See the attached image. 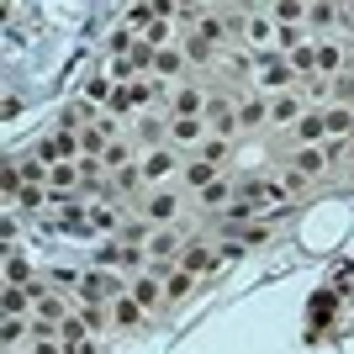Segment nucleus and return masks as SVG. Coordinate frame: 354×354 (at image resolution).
I'll use <instances>...</instances> for the list:
<instances>
[{
  "mask_svg": "<svg viewBox=\"0 0 354 354\" xmlns=\"http://www.w3.org/2000/svg\"><path fill=\"white\" fill-rule=\"evenodd\" d=\"M254 80H259V90H270V101H275V95H286V90H301L286 53H259V59H254Z\"/></svg>",
  "mask_w": 354,
  "mask_h": 354,
  "instance_id": "obj_1",
  "label": "nucleus"
},
{
  "mask_svg": "<svg viewBox=\"0 0 354 354\" xmlns=\"http://www.w3.org/2000/svg\"><path fill=\"white\" fill-rule=\"evenodd\" d=\"M74 153H80V133H59V127H53L48 138H37V143H32V159L48 164V169L74 164Z\"/></svg>",
  "mask_w": 354,
  "mask_h": 354,
  "instance_id": "obj_2",
  "label": "nucleus"
},
{
  "mask_svg": "<svg viewBox=\"0 0 354 354\" xmlns=\"http://www.w3.org/2000/svg\"><path fill=\"white\" fill-rule=\"evenodd\" d=\"M207 138H212L207 117H169V148L180 159H191V148H201Z\"/></svg>",
  "mask_w": 354,
  "mask_h": 354,
  "instance_id": "obj_3",
  "label": "nucleus"
},
{
  "mask_svg": "<svg viewBox=\"0 0 354 354\" xmlns=\"http://www.w3.org/2000/svg\"><path fill=\"white\" fill-rule=\"evenodd\" d=\"M138 212H143L148 227H175V217H180V191H148V196H138Z\"/></svg>",
  "mask_w": 354,
  "mask_h": 354,
  "instance_id": "obj_4",
  "label": "nucleus"
},
{
  "mask_svg": "<svg viewBox=\"0 0 354 354\" xmlns=\"http://www.w3.org/2000/svg\"><path fill=\"white\" fill-rule=\"evenodd\" d=\"M138 169H143L148 185H164L169 175H185V159H180L175 148L164 143V148H153V153H143V159H138Z\"/></svg>",
  "mask_w": 354,
  "mask_h": 354,
  "instance_id": "obj_5",
  "label": "nucleus"
},
{
  "mask_svg": "<svg viewBox=\"0 0 354 354\" xmlns=\"http://www.w3.org/2000/svg\"><path fill=\"white\" fill-rule=\"evenodd\" d=\"M238 37L249 48H259V53H275V21H270V11H243L238 16Z\"/></svg>",
  "mask_w": 354,
  "mask_h": 354,
  "instance_id": "obj_6",
  "label": "nucleus"
},
{
  "mask_svg": "<svg viewBox=\"0 0 354 354\" xmlns=\"http://www.w3.org/2000/svg\"><path fill=\"white\" fill-rule=\"evenodd\" d=\"M207 127H212L217 138H227V143H233V133H238V101H233V95L212 90V101H207Z\"/></svg>",
  "mask_w": 354,
  "mask_h": 354,
  "instance_id": "obj_7",
  "label": "nucleus"
},
{
  "mask_svg": "<svg viewBox=\"0 0 354 354\" xmlns=\"http://www.w3.org/2000/svg\"><path fill=\"white\" fill-rule=\"evenodd\" d=\"M180 254H185V238H180V227H153V238H148V265H169L175 259L180 265Z\"/></svg>",
  "mask_w": 354,
  "mask_h": 354,
  "instance_id": "obj_8",
  "label": "nucleus"
},
{
  "mask_svg": "<svg viewBox=\"0 0 354 354\" xmlns=\"http://www.w3.org/2000/svg\"><path fill=\"white\" fill-rule=\"evenodd\" d=\"M307 111H312V101L301 95V90H286V95H275V101H270V122H275V127H296Z\"/></svg>",
  "mask_w": 354,
  "mask_h": 354,
  "instance_id": "obj_9",
  "label": "nucleus"
},
{
  "mask_svg": "<svg viewBox=\"0 0 354 354\" xmlns=\"http://www.w3.org/2000/svg\"><path fill=\"white\" fill-rule=\"evenodd\" d=\"M159 275H169V270H159V265H148V275H138L133 286H127V296H133L143 312H153L164 301V286H159Z\"/></svg>",
  "mask_w": 354,
  "mask_h": 354,
  "instance_id": "obj_10",
  "label": "nucleus"
},
{
  "mask_svg": "<svg viewBox=\"0 0 354 354\" xmlns=\"http://www.w3.org/2000/svg\"><path fill=\"white\" fill-rule=\"evenodd\" d=\"M207 101H212V90L180 85L175 95H169V117H207Z\"/></svg>",
  "mask_w": 354,
  "mask_h": 354,
  "instance_id": "obj_11",
  "label": "nucleus"
},
{
  "mask_svg": "<svg viewBox=\"0 0 354 354\" xmlns=\"http://www.w3.org/2000/svg\"><path fill=\"white\" fill-rule=\"evenodd\" d=\"M291 169H296V175H307V180H323V175H333L328 143H323V148H296V153H291Z\"/></svg>",
  "mask_w": 354,
  "mask_h": 354,
  "instance_id": "obj_12",
  "label": "nucleus"
},
{
  "mask_svg": "<svg viewBox=\"0 0 354 354\" xmlns=\"http://www.w3.org/2000/svg\"><path fill=\"white\" fill-rule=\"evenodd\" d=\"M291 138H296V148H323V143H328V122H323V111L312 106L307 117L291 127Z\"/></svg>",
  "mask_w": 354,
  "mask_h": 354,
  "instance_id": "obj_13",
  "label": "nucleus"
},
{
  "mask_svg": "<svg viewBox=\"0 0 354 354\" xmlns=\"http://www.w3.org/2000/svg\"><path fill=\"white\" fill-rule=\"evenodd\" d=\"M328 143H354V106H323Z\"/></svg>",
  "mask_w": 354,
  "mask_h": 354,
  "instance_id": "obj_14",
  "label": "nucleus"
},
{
  "mask_svg": "<svg viewBox=\"0 0 354 354\" xmlns=\"http://www.w3.org/2000/svg\"><path fill=\"white\" fill-rule=\"evenodd\" d=\"M217 265H222L217 249H207V243H185V254H180L175 270H185V275H207V270H217Z\"/></svg>",
  "mask_w": 354,
  "mask_h": 354,
  "instance_id": "obj_15",
  "label": "nucleus"
},
{
  "mask_svg": "<svg viewBox=\"0 0 354 354\" xmlns=\"http://www.w3.org/2000/svg\"><path fill=\"white\" fill-rule=\"evenodd\" d=\"M339 301H344V296L333 291V286H328V291H317V296H312V307H307V317H312V333H323V328L333 323V312H339Z\"/></svg>",
  "mask_w": 354,
  "mask_h": 354,
  "instance_id": "obj_16",
  "label": "nucleus"
},
{
  "mask_svg": "<svg viewBox=\"0 0 354 354\" xmlns=\"http://www.w3.org/2000/svg\"><path fill=\"white\" fill-rule=\"evenodd\" d=\"M85 222H90V233H111V238H117V233H122V222H127V217H122L117 207L95 201V207H85Z\"/></svg>",
  "mask_w": 354,
  "mask_h": 354,
  "instance_id": "obj_17",
  "label": "nucleus"
},
{
  "mask_svg": "<svg viewBox=\"0 0 354 354\" xmlns=\"http://www.w3.org/2000/svg\"><path fill=\"white\" fill-rule=\"evenodd\" d=\"M265 122H270V101H265V95H249V101H238V127H243V133L265 127Z\"/></svg>",
  "mask_w": 354,
  "mask_h": 354,
  "instance_id": "obj_18",
  "label": "nucleus"
},
{
  "mask_svg": "<svg viewBox=\"0 0 354 354\" xmlns=\"http://www.w3.org/2000/svg\"><path fill=\"white\" fill-rule=\"evenodd\" d=\"M180 180H185V191H207V185H217V164H207V159H185V175H180Z\"/></svg>",
  "mask_w": 354,
  "mask_h": 354,
  "instance_id": "obj_19",
  "label": "nucleus"
},
{
  "mask_svg": "<svg viewBox=\"0 0 354 354\" xmlns=\"http://www.w3.org/2000/svg\"><path fill=\"white\" fill-rule=\"evenodd\" d=\"M143 317H148V312L138 307L133 296H117V301H111V323H117V328H143Z\"/></svg>",
  "mask_w": 354,
  "mask_h": 354,
  "instance_id": "obj_20",
  "label": "nucleus"
},
{
  "mask_svg": "<svg viewBox=\"0 0 354 354\" xmlns=\"http://www.w3.org/2000/svg\"><path fill=\"white\" fill-rule=\"evenodd\" d=\"M133 148H138V143H127V138H117V143H111V148H106V153H101V164H106V169H111V175H122V169H133Z\"/></svg>",
  "mask_w": 354,
  "mask_h": 354,
  "instance_id": "obj_21",
  "label": "nucleus"
},
{
  "mask_svg": "<svg viewBox=\"0 0 354 354\" xmlns=\"http://www.w3.org/2000/svg\"><path fill=\"white\" fill-rule=\"evenodd\" d=\"M275 185H281V196H286V201H296V196H307V191H312V180H307V175H296L291 164H286L281 175H275Z\"/></svg>",
  "mask_w": 354,
  "mask_h": 354,
  "instance_id": "obj_22",
  "label": "nucleus"
},
{
  "mask_svg": "<svg viewBox=\"0 0 354 354\" xmlns=\"http://www.w3.org/2000/svg\"><path fill=\"white\" fill-rule=\"evenodd\" d=\"M312 6H296V0H281V6H270V16H275V27H301L307 21Z\"/></svg>",
  "mask_w": 354,
  "mask_h": 354,
  "instance_id": "obj_23",
  "label": "nucleus"
},
{
  "mask_svg": "<svg viewBox=\"0 0 354 354\" xmlns=\"http://www.w3.org/2000/svg\"><path fill=\"white\" fill-rule=\"evenodd\" d=\"M0 307H6V317H27V307H32V291H21V286H6Z\"/></svg>",
  "mask_w": 354,
  "mask_h": 354,
  "instance_id": "obj_24",
  "label": "nucleus"
},
{
  "mask_svg": "<svg viewBox=\"0 0 354 354\" xmlns=\"http://www.w3.org/2000/svg\"><path fill=\"white\" fill-rule=\"evenodd\" d=\"M227 153H233V143H227V138H217V133H212L207 143H201V148H196V153H191V159H207V164H222V159H227Z\"/></svg>",
  "mask_w": 354,
  "mask_h": 354,
  "instance_id": "obj_25",
  "label": "nucleus"
},
{
  "mask_svg": "<svg viewBox=\"0 0 354 354\" xmlns=\"http://www.w3.org/2000/svg\"><path fill=\"white\" fill-rule=\"evenodd\" d=\"M74 317L85 323V333H106V323H111V307H90V301H85V307L74 312Z\"/></svg>",
  "mask_w": 354,
  "mask_h": 354,
  "instance_id": "obj_26",
  "label": "nucleus"
},
{
  "mask_svg": "<svg viewBox=\"0 0 354 354\" xmlns=\"http://www.w3.org/2000/svg\"><path fill=\"white\" fill-rule=\"evenodd\" d=\"M153 69L169 74V80H175V74H185V48H159V64H153Z\"/></svg>",
  "mask_w": 354,
  "mask_h": 354,
  "instance_id": "obj_27",
  "label": "nucleus"
},
{
  "mask_svg": "<svg viewBox=\"0 0 354 354\" xmlns=\"http://www.w3.org/2000/svg\"><path fill=\"white\" fill-rule=\"evenodd\" d=\"M111 185H117V196H138V191L148 185V180H143V169L133 164V169H122V175H111Z\"/></svg>",
  "mask_w": 354,
  "mask_h": 354,
  "instance_id": "obj_28",
  "label": "nucleus"
},
{
  "mask_svg": "<svg viewBox=\"0 0 354 354\" xmlns=\"http://www.w3.org/2000/svg\"><path fill=\"white\" fill-rule=\"evenodd\" d=\"M212 59H217V48L201 43V37L191 32V37H185V64H212Z\"/></svg>",
  "mask_w": 354,
  "mask_h": 354,
  "instance_id": "obj_29",
  "label": "nucleus"
},
{
  "mask_svg": "<svg viewBox=\"0 0 354 354\" xmlns=\"http://www.w3.org/2000/svg\"><path fill=\"white\" fill-rule=\"evenodd\" d=\"M354 101V69H344L339 80H333V95H328V106H349Z\"/></svg>",
  "mask_w": 354,
  "mask_h": 354,
  "instance_id": "obj_30",
  "label": "nucleus"
},
{
  "mask_svg": "<svg viewBox=\"0 0 354 354\" xmlns=\"http://www.w3.org/2000/svg\"><path fill=\"white\" fill-rule=\"evenodd\" d=\"M196 275H185V270H169V281H164V301H180V296L191 291Z\"/></svg>",
  "mask_w": 354,
  "mask_h": 354,
  "instance_id": "obj_31",
  "label": "nucleus"
},
{
  "mask_svg": "<svg viewBox=\"0 0 354 354\" xmlns=\"http://www.w3.org/2000/svg\"><path fill=\"white\" fill-rule=\"evenodd\" d=\"M80 275H85V270H53V275H48V286H53V291H80Z\"/></svg>",
  "mask_w": 354,
  "mask_h": 354,
  "instance_id": "obj_32",
  "label": "nucleus"
},
{
  "mask_svg": "<svg viewBox=\"0 0 354 354\" xmlns=\"http://www.w3.org/2000/svg\"><path fill=\"white\" fill-rule=\"evenodd\" d=\"M6 286H32V270H27V259H6Z\"/></svg>",
  "mask_w": 354,
  "mask_h": 354,
  "instance_id": "obj_33",
  "label": "nucleus"
},
{
  "mask_svg": "<svg viewBox=\"0 0 354 354\" xmlns=\"http://www.w3.org/2000/svg\"><path fill=\"white\" fill-rule=\"evenodd\" d=\"M333 291H339L344 301H354V265H339V270H333Z\"/></svg>",
  "mask_w": 354,
  "mask_h": 354,
  "instance_id": "obj_34",
  "label": "nucleus"
},
{
  "mask_svg": "<svg viewBox=\"0 0 354 354\" xmlns=\"http://www.w3.org/2000/svg\"><path fill=\"white\" fill-rule=\"evenodd\" d=\"M48 196H53V191H48V185H27V191L16 196V207H27V212H37V207H43V201H48Z\"/></svg>",
  "mask_w": 354,
  "mask_h": 354,
  "instance_id": "obj_35",
  "label": "nucleus"
},
{
  "mask_svg": "<svg viewBox=\"0 0 354 354\" xmlns=\"http://www.w3.org/2000/svg\"><path fill=\"white\" fill-rule=\"evenodd\" d=\"M339 16H344V6H312V11H307V21H317V27H333Z\"/></svg>",
  "mask_w": 354,
  "mask_h": 354,
  "instance_id": "obj_36",
  "label": "nucleus"
},
{
  "mask_svg": "<svg viewBox=\"0 0 354 354\" xmlns=\"http://www.w3.org/2000/svg\"><path fill=\"white\" fill-rule=\"evenodd\" d=\"M21 333H27V317H6L0 339H6V344H21Z\"/></svg>",
  "mask_w": 354,
  "mask_h": 354,
  "instance_id": "obj_37",
  "label": "nucleus"
},
{
  "mask_svg": "<svg viewBox=\"0 0 354 354\" xmlns=\"http://www.w3.org/2000/svg\"><path fill=\"white\" fill-rule=\"evenodd\" d=\"M344 164H349V169H354V143H344Z\"/></svg>",
  "mask_w": 354,
  "mask_h": 354,
  "instance_id": "obj_38",
  "label": "nucleus"
},
{
  "mask_svg": "<svg viewBox=\"0 0 354 354\" xmlns=\"http://www.w3.org/2000/svg\"><path fill=\"white\" fill-rule=\"evenodd\" d=\"M344 21H349V27H354V6H344Z\"/></svg>",
  "mask_w": 354,
  "mask_h": 354,
  "instance_id": "obj_39",
  "label": "nucleus"
}]
</instances>
